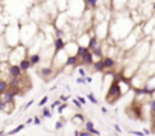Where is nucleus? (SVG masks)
I'll list each match as a JSON object with an SVG mask.
<instances>
[{"label": "nucleus", "instance_id": "obj_1", "mask_svg": "<svg viewBox=\"0 0 155 136\" xmlns=\"http://www.w3.org/2000/svg\"><path fill=\"white\" fill-rule=\"evenodd\" d=\"M137 24L129 17V9L123 12H113V17L110 20V39H113L116 44L125 39L135 27Z\"/></svg>", "mask_w": 155, "mask_h": 136}, {"label": "nucleus", "instance_id": "obj_2", "mask_svg": "<svg viewBox=\"0 0 155 136\" xmlns=\"http://www.w3.org/2000/svg\"><path fill=\"white\" fill-rule=\"evenodd\" d=\"M150 48H152V38H143L128 54L132 57L131 60H135V62L141 63V62H144L149 57Z\"/></svg>", "mask_w": 155, "mask_h": 136}, {"label": "nucleus", "instance_id": "obj_3", "mask_svg": "<svg viewBox=\"0 0 155 136\" xmlns=\"http://www.w3.org/2000/svg\"><path fill=\"white\" fill-rule=\"evenodd\" d=\"M2 39L8 48H12L20 44V24L18 23H9L2 32Z\"/></svg>", "mask_w": 155, "mask_h": 136}, {"label": "nucleus", "instance_id": "obj_4", "mask_svg": "<svg viewBox=\"0 0 155 136\" xmlns=\"http://www.w3.org/2000/svg\"><path fill=\"white\" fill-rule=\"evenodd\" d=\"M40 33V26L34 21H28V23H21L20 24V44L23 45H29L37 35Z\"/></svg>", "mask_w": 155, "mask_h": 136}, {"label": "nucleus", "instance_id": "obj_5", "mask_svg": "<svg viewBox=\"0 0 155 136\" xmlns=\"http://www.w3.org/2000/svg\"><path fill=\"white\" fill-rule=\"evenodd\" d=\"M85 11H87V6L84 0H68V6L65 12L71 20H81Z\"/></svg>", "mask_w": 155, "mask_h": 136}, {"label": "nucleus", "instance_id": "obj_6", "mask_svg": "<svg viewBox=\"0 0 155 136\" xmlns=\"http://www.w3.org/2000/svg\"><path fill=\"white\" fill-rule=\"evenodd\" d=\"M29 56V48L23 44H18L12 48L8 50V56H6V60L9 63H20L23 59H26Z\"/></svg>", "mask_w": 155, "mask_h": 136}, {"label": "nucleus", "instance_id": "obj_7", "mask_svg": "<svg viewBox=\"0 0 155 136\" xmlns=\"http://www.w3.org/2000/svg\"><path fill=\"white\" fill-rule=\"evenodd\" d=\"M122 97H123V94H122V91H120L119 82L114 80V82L108 86V89H107V92H105V101H107L108 104H114V103H117Z\"/></svg>", "mask_w": 155, "mask_h": 136}, {"label": "nucleus", "instance_id": "obj_8", "mask_svg": "<svg viewBox=\"0 0 155 136\" xmlns=\"http://www.w3.org/2000/svg\"><path fill=\"white\" fill-rule=\"evenodd\" d=\"M94 36H97L101 41H107L110 38V20H104L93 24Z\"/></svg>", "mask_w": 155, "mask_h": 136}, {"label": "nucleus", "instance_id": "obj_9", "mask_svg": "<svg viewBox=\"0 0 155 136\" xmlns=\"http://www.w3.org/2000/svg\"><path fill=\"white\" fill-rule=\"evenodd\" d=\"M68 54L65 53V50H59V51H55L52 59H50V65L53 66V70L56 73H61L62 66L65 65V60H67Z\"/></svg>", "mask_w": 155, "mask_h": 136}, {"label": "nucleus", "instance_id": "obj_10", "mask_svg": "<svg viewBox=\"0 0 155 136\" xmlns=\"http://www.w3.org/2000/svg\"><path fill=\"white\" fill-rule=\"evenodd\" d=\"M129 80H131V88H132V89H138V88H143V86L146 85L147 76L143 74L141 71H137Z\"/></svg>", "mask_w": 155, "mask_h": 136}, {"label": "nucleus", "instance_id": "obj_11", "mask_svg": "<svg viewBox=\"0 0 155 136\" xmlns=\"http://www.w3.org/2000/svg\"><path fill=\"white\" fill-rule=\"evenodd\" d=\"M38 74L43 77V80H44V82H49L50 79H53V77L56 76V71L53 70V66L49 63L47 66H43V68H40V70H38Z\"/></svg>", "mask_w": 155, "mask_h": 136}, {"label": "nucleus", "instance_id": "obj_12", "mask_svg": "<svg viewBox=\"0 0 155 136\" xmlns=\"http://www.w3.org/2000/svg\"><path fill=\"white\" fill-rule=\"evenodd\" d=\"M128 2L129 0H111V11L113 12H123L128 11Z\"/></svg>", "mask_w": 155, "mask_h": 136}, {"label": "nucleus", "instance_id": "obj_13", "mask_svg": "<svg viewBox=\"0 0 155 136\" xmlns=\"http://www.w3.org/2000/svg\"><path fill=\"white\" fill-rule=\"evenodd\" d=\"M102 63H104V70L105 71H114V68L117 65V59L113 56H104L102 57Z\"/></svg>", "mask_w": 155, "mask_h": 136}, {"label": "nucleus", "instance_id": "obj_14", "mask_svg": "<svg viewBox=\"0 0 155 136\" xmlns=\"http://www.w3.org/2000/svg\"><path fill=\"white\" fill-rule=\"evenodd\" d=\"M78 48H79V44L76 42V39L67 41V42H65V47H64V50H65V53H67L68 56H76Z\"/></svg>", "mask_w": 155, "mask_h": 136}, {"label": "nucleus", "instance_id": "obj_15", "mask_svg": "<svg viewBox=\"0 0 155 136\" xmlns=\"http://www.w3.org/2000/svg\"><path fill=\"white\" fill-rule=\"evenodd\" d=\"M23 74L25 73L21 71V68L18 66V63H11V66H9V77L11 79H18Z\"/></svg>", "mask_w": 155, "mask_h": 136}, {"label": "nucleus", "instance_id": "obj_16", "mask_svg": "<svg viewBox=\"0 0 155 136\" xmlns=\"http://www.w3.org/2000/svg\"><path fill=\"white\" fill-rule=\"evenodd\" d=\"M28 59H29V62H31V66H37V65L41 63V60H43V54H41V51L31 53V54L28 56Z\"/></svg>", "mask_w": 155, "mask_h": 136}, {"label": "nucleus", "instance_id": "obj_17", "mask_svg": "<svg viewBox=\"0 0 155 136\" xmlns=\"http://www.w3.org/2000/svg\"><path fill=\"white\" fill-rule=\"evenodd\" d=\"M65 39L64 38H55L53 39V51H59V50H64L65 47Z\"/></svg>", "mask_w": 155, "mask_h": 136}, {"label": "nucleus", "instance_id": "obj_18", "mask_svg": "<svg viewBox=\"0 0 155 136\" xmlns=\"http://www.w3.org/2000/svg\"><path fill=\"white\" fill-rule=\"evenodd\" d=\"M53 3L58 9V12H65L68 6V0H53Z\"/></svg>", "mask_w": 155, "mask_h": 136}, {"label": "nucleus", "instance_id": "obj_19", "mask_svg": "<svg viewBox=\"0 0 155 136\" xmlns=\"http://www.w3.org/2000/svg\"><path fill=\"white\" fill-rule=\"evenodd\" d=\"M93 73H101V74H104L105 73V70H104V63H102V59H99V60H94V63H93Z\"/></svg>", "mask_w": 155, "mask_h": 136}, {"label": "nucleus", "instance_id": "obj_20", "mask_svg": "<svg viewBox=\"0 0 155 136\" xmlns=\"http://www.w3.org/2000/svg\"><path fill=\"white\" fill-rule=\"evenodd\" d=\"M25 127H26V124H18V125H15L14 128H11L6 134L8 136H14V134H17V133H20L21 130H25Z\"/></svg>", "mask_w": 155, "mask_h": 136}, {"label": "nucleus", "instance_id": "obj_21", "mask_svg": "<svg viewBox=\"0 0 155 136\" xmlns=\"http://www.w3.org/2000/svg\"><path fill=\"white\" fill-rule=\"evenodd\" d=\"M71 121H73L76 125H79V124L85 122V118H84V115H82V113H74V115L71 116Z\"/></svg>", "mask_w": 155, "mask_h": 136}, {"label": "nucleus", "instance_id": "obj_22", "mask_svg": "<svg viewBox=\"0 0 155 136\" xmlns=\"http://www.w3.org/2000/svg\"><path fill=\"white\" fill-rule=\"evenodd\" d=\"M18 66L21 68V71H23V73H26V71L29 70V68H32V66H31V62H29V59H28V57H26V59H23V60L18 63Z\"/></svg>", "mask_w": 155, "mask_h": 136}, {"label": "nucleus", "instance_id": "obj_23", "mask_svg": "<svg viewBox=\"0 0 155 136\" xmlns=\"http://www.w3.org/2000/svg\"><path fill=\"white\" fill-rule=\"evenodd\" d=\"M143 2H144V0H129V2H128V9H137Z\"/></svg>", "mask_w": 155, "mask_h": 136}, {"label": "nucleus", "instance_id": "obj_24", "mask_svg": "<svg viewBox=\"0 0 155 136\" xmlns=\"http://www.w3.org/2000/svg\"><path fill=\"white\" fill-rule=\"evenodd\" d=\"M52 115H53V112H52V109H49V107H41V118H52Z\"/></svg>", "mask_w": 155, "mask_h": 136}, {"label": "nucleus", "instance_id": "obj_25", "mask_svg": "<svg viewBox=\"0 0 155 136\" xmlns=\"http://www.w3.org/2000/svg\"><path fill=\"white\" fill-rule=\"evenodd\" d=\"M94 128H96V127H94V122H93V121H90V119H88V121H85V122H84V130H87V131H90V133H91Z\"/></svg>", "mask_w": 155, "mask_h": 136}, {"label": "nucleus", "instance_id": "obj_26", "mask_svg": "<svg viewBox=\"0 0 155 136\" xmlns=\"http://www.w3.org/2000/svg\"><path fill=\"white\" fill-rule=\"evenodd\" d=\"M64 124H65V119H64V118H59V119L55 122V130H56V131L62 130V128H64Z\"/></svg>", "mask_w": 155, "mask_h": 136}, {"label": "nucleus", "instance_id": "obj_27", "mask_svg": "<svg viewBox=\"0 0 155 136\" xmlns=\"http://www.w3.org/2000/svg\"><path fill=\"white\" fill-rule=\"evenodd\" d=\"M6 89H8V82L3 80V79H0V95H2Z\"/></svg>", "mask_w": 155, "mask_h": 136}, {"label": "nucleus", "instance_id": "obj_28", "mask_svg": "<svg viewBox=\"0 0 155 136\" xmlns=\"http://www.w3.org/2000/svg\"><path fill=\"white\" fill-rule=\"evenodd\" d=\"M85 97H87V100H88L90 103H93V104H97V103H99V101H97V98H96V95H94L93 92H88Z\"/></svg>", "mask_w": 155, "mask_h": 136}, {"label": "nucleus", "instance_id": "obj_29", "mask_svg": "<svg viewBox=\"0 0 155 136\" xmlns=\"http://www.w3.org/2000/svg\"><path fill=\"white\" fill-rule=\"evenodd\" d=\"M78 74H79V77H87V68L79 65V68H78Z\"/></svg>", "mask_w": 155, "mask_h": 136}, {"label": "nucleus", "instance_id": "obj_30", "mask_svg": "<svg viewBox=\"0 0 155 136\" xmlns=\"http://www.w3.org/2000/svg\"><path fill=\"white\" fill-rule=\"evenodd\" d=\"M67 107H68V103H61V104L56 107V112H58L59 115H62V113H64V110H65Z\"/></svg>", "mask_w": 155, "mask_h": 136}, {"label": "nucleus", "instance_id": "obj_31", "mask_svg": "<svg viewBox=\"0 0 155 136\" xmlns=\"http://www.w3.org/2000/svg\"><path fill=\"white\" fill-rule=\"evenodd\" d=\"M149 110H150V115H155V98L149 100Z\"/></svg>", "mask_w": 155, "mask_h": 136}, {"label": "nucleus", "instance_id": "obj_32", "mask_svg": "<svg viewBox=\"0 0 155 136\" xmlns=\"http://www.w3.org/2000/svg\"><path fill=\"white\" fill-rule=\"evenodd\" d=\"M99 6L110 8V6H111V0H99ZM110 9H111V8H110Z\"/></svg>", "mask_w": 155, "mask_h": 136}, {"label": "nucleus", "instance_id": "obj_33", "mask_svg": "<svg viewBox=\"0 0 155 136\" xmlns=\"http://www.w3.org/2000/svg\"><path fill=\"white\" fill-rule=\"evenodd\" d=\"M71 103H73V106H74V107H76L78 110H81V109L84 107V106H82V104H81L79 101H78V100H76V97H74V98H71Z\"/></svg>", "mask_w": 155, "mask_h": 136}, {"label": "nucleus", "instance_id": "obj_34", "mask_svg": "<svg viewBox=\"0 0 155 136\" xmlns=\"http://www.w3.org/2000/svg\"><path fill=\"white\" fill-rule=\"evenodd\" d=\"M76 100L79 101L82 106H85V104H87V97H84V95H76Z\"/></svg>", "mask_w": 155, "mask_h": 136}, {"label": "nucleus", "instance_id": "obj_35", "mask_svg": "<svg viewBox=\"0 0 155 136\" xmlns=\"http://www.w3.org/2000/svg\"><path fill=\"white\" fill-rule=\"evenodd\" d=\"M47 101H49V95H44V97L38 101V106H40V107H43V106H46V103H47Z\"/></svg>", "mask_w": 155, "mask_h": 136}, {"label": "nucleus", "instance_id": "obj_36", "mask_svg": "<svg viewBox=\"0 0 155 136\" xmlns=\"http://www.w3.org/2000/svg\"><path fill=\"white\" fill-rule=\"evenodd\" d=\"M41 122H43V121H41V116H37V115H35L32 124H35V125H41Z\"/></svg>", "mask_w": 155, "mask_h": 136}, {"label": "nucleus", "instance_id": "obj_37", "mask_svg": "<svg viewBox=\"0 0 155 136\" xmlns=\"http://www.w3.org/2000/svg\"><path fill=\"white\" fill-rule=\"evenodd\" d=\"M68 98H70L68 95H59V98H58V100H59L61 103H67V101H68Z\"/></svg>", "mask_w": 155, "mask_h": 136}, {"label": "nucleus", "instance_id": "obj_38", "mask_svg": "<svg viewBox=\"0 0 155 136\" xmlns=\"http://www.w3.org/2000/svg\"><path fill=\"white\" fill-rule=\"evenodd\" d=\"M76 83L84 85V83H87V80H85V77H76Z\"/></svg>", "mask_w": 155, "mask_h": 136}, {"label": "nucleus", "instance_id": "obj_39", "mask_svg": "<svg viewBox=\"0 0 155 136\" xmlns=\"http://www.w3.org/2000/svg\"><path fill=\"white\" fill-rule=\"evenodd\" d=\"M32 104H34V100H29V101H28V103H26V104L23 106V110H28V109H29V107H31Z\"/></svg>", "mask_w": 155, "mask_h": 136}, {"label": "nucleus", "instance_id": "obj_40", "mask_svg": "<svg viewBox=\"0 0 155 136\" xmlns=\"http://www.w3.org/2000/svg\"><path fill=\"white\" fill-rule=\"evenodd\" d=\"M59 104H61V101H59V100H55V101H53V103L50 104V109H56V107H58Z\"/></svg>", "mask_w": 155, "mask_h": 136}, {"label": "nucleus", "instance_id": "obj_41", "mask_svg": "<svg viewBox=\"0 0 155 136\" xmlns=\"http://www.w3.org/2000/svg\"><path fill=\"white\" fill-rule=\"evenodd\" d=\"M131 134H134V136H144V133H143V131H140V130H132V131H131Z\"/></svg>", "mask_w": 155, "mask_h": 136}, {"label": "nucleus", "instance_id": "obj_42", "mask_svg": "<svg viewBox=\"0 0 155 136\" xmlns=\"http://www.w3.org/2000/svg\"><path fill=\"white\" fill-rule=\"evenodd\" d=\"M79 136H93L90 131H87V130H81L79 131Z\"/></svg>", "mask_w": 155, "mask_h": 136}, {"label": "nucleus", "instance_id": "obj_43", "mask_svg": "<svg viewBox=\"0 0 155 136\" xmlns=\"http://www.w3.org/2000/svg\"><path fill=\"white\" fill-rule=\"evenodd\" d=\"M114 130H116L117 133H122V128H120V125H119V124H114Z\"/></svg>", "mask_w": 155, "mask_h": 136}, {"label": "nucleus", "instance_id": "obj_44", "mask_svg": "<svg viewBox=\"0 0 155 136\" xmlns=\"http://www.w3.org/2000/svg\"><path fill=\"white\" fill-rule=\"evenodd\" d=\"M32 122H34V118H28V119L25 121V124H26V125H29V124H32Z\"/></svg>", "mask_w": 155, "mask_h": 136}, {"label": "nucleus", "instance_id": "obj_45", "mask_svg": "<svg viewBox=\"0 0 155 136\" xmlns=\"http://www.w3.org/2000/svg\"><path fill=\"white\" fill-rule=\"evenodd\" d=\"M143 133H144V134H152V133H150V128H146V127L143 128Z\"/></svg>", "mask_w": 155, "mask_h": 136}, {"label": "nucleus", "instance_id": "obj_46", "mask_svg": "<svg viewBox=\"0 0 155 136\" xmlns=\"http://www.w3.org/2000/svg\"><path fill=\"white\" fill-rule=\"evenodd\" d=\"M85 80H87V83H91V82H93L91 76H87V77H85Z\"/></svg>", "mask_w": 155, "mask_h": 136}, {"label": "nucleus", "instance_id": "obj_47", "mask_svg": "<svg viewBox=\"0 0 155 136\" xmlns=\"http://www.w3.org/2000/svg\"><path fill=\"white\" fill-rule=\"evenodd\" d=\"M101 110H102V113H108V109L107 107H101Z\"/></svg>", "mask_w": 155, "mask_h": 136}, {"label": "nucleus", "instance_id": "obj_48", "mask_svg": "<svg viewBox=\"0 0 155 136\" xmlns=\"http://www.w3.org/2000/svg\"><path fill=\"white\" fill-rule=\"evenodd\" d=\"M79 131H81V130H74V131H73V136H79Z\"/></svg>", "mask_w": 155, "mask_h": 136}, {"label": "nucleus", "instance_id": "obj_49", "mask_svg": "<svg viewBox=\"0 0 155 136\" xmlns=\"http://www.w3.org/2000/svg\"><path fill=\"white\" fill-rule=\"evenodd\" d=\"M152 11H153V14H155V0L152 2Z\"/></svg>", "mask_w": 155, "mask_h": 136}, {"label": "nucleus", "instance_id": "obj_50", "mask_svg": "<svg viewBox=\"0 0 155 136\" xmlns=\"http://www.w3.org/2000/svg\"><path fill=\"white\" fill-rule=\"evenodd\" d=\"M0 136H8V134H6V133H5L3 130H0Z\"/></svg>", "mask_w": 155, "mask_h": 136}, {"label": "nucleus", "instance_id": "obj_51", "mask_svg": "<svg viewBox=\"0 0 155 136\" xmlns=\"http://www.w3.org/2000/svg\"><path fill=\"white\" fill-rule=\"evenodd\" d=\"M38 2H44V0H38Z\"/></svg>", "mask_w": 155, "mask_h": 136}]
</instances>
